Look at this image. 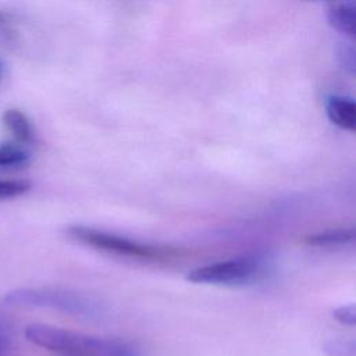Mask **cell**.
<instances>
[{"mask_svg":"<svg viewBox=\"0 0 356 356\" xmlns=\"http://www.w3.org/2000/svg\"><path fill=\"white\" fill-rule=\"evenodd\" d=\"M25 337L36 346L68 356H142L125 341L86 335L42 323L26 325Z\"/></svg>","mask_w":356,"mask_h":356,"instance_id":"obj_1","label":"cell"},{"mask_svg":"<svg viewBox=\"0 0 356 356\" xmlns=\"http://www.w3.org/2000/svg\"><path fill=\"white\" fill-rule=\"evenodd\" d=\"M6 302L21 307L51 309L72 316L95 317L103 313V307L83 295L54 288H21L6 295Z\"/></svg>","mask_w":356,"mask_h":356,"instance_id":"obj_2","label":"cell"},{"mask_svg":"<svg viewBox=\"0 0 356 356\" xmlns=\"http://www.w3.org/2000/svg\"><path fill=\"white\" fill-rule=\"evenodd\" d=\"M67 235L83 245L111 252L121 256L138 257V259H159L165 254V250L143 243L131 238H125L113 232H106L85 225H70L65 229Z\"/></svg>","mask_w":356,"mask_h":356,"instance_id":"obj_3","label":"cell"},{"mask_svg":"<svg viewBox=\"0 0 356 356\" xmlns=\"http://www.w3.org/2000/svg\"><path fill=\"white\" fill-rule=\"evenodd\" d=\"M263 260L254 256H243L197 267L186 275L195 284L236 285L257 280L263 274Z\"/></svg>","mask_w":356,"mask_h":356,"instance_id":"obj_4","label":"cell"},{"mask_svg":"<svg viewBox=\"0 0 356 356\" xmlns=\"http://www.w3.org/2000/svg\"><path fill=\"white\" fill-rule=\"evenodd\" d=\"M325 113L328 120L337 127L348 131L356 128V104L353 99L332 95L325 100Z\"/></svg>","mask_w":356,"mask_h":356,"instance_id":"obj_5","label":"cell"},{"mask_svg":"<svg viewBox=\"0 0 356 356\" xmlns=\"http://www.w3.org/2000/svg\"><path fill=\"white\" fill-rule=\"evenodd\" d=\"M1 121L17 143L22 146H31L36 142L33 125L22 111L17 108H8L3 113Z\"/></svg>","mask_w":356,"mask_h":356,"instance_id":"obj_6","label":"cell"},{"mask_svg":"<svg viewBox=\"0 0 356 356\" xmlns=\"http://www.w3.org/2000/svg\"><path fill=\"white\" fill-rule=\"evenodd\" d=\"M327 18H328L330 25L332 28H335L338 32H341L349 38H355V35H356V11H355L353 0L334 3L328 8Z\"/></svg>","mask_w":356,"mask_h":356,"instance_id":"obj_7","label":"cell"},{"mask_svg":"<svg viewBox=\"0 0 356 356\" xmlns=\"http://www.w3.org/2000/svg\"><path fill=\"white\" fill-rule=\"evenodd\" d=\"M356 239L355 228H337V229H327L321 232H316L307 235L305 242L312 246H338V245H348L353 243Z\"/></svg>","mask_w":356,"mask_h":356,"instance_id":"obj_8","label":"cell"},{"mask_svg":"<svg viewBox=\"0 0 356 356\" xmlns=\"http://www.w3.org/2000/svg\"><path fill=\"white\" fill-rule=\"evenodd\" d=\"M31 159L26 146L17 142L0 145V168H22L28 165Z\"/></svg>","mask_w":356,"mask_h":356,"instance_id":"obj_9","label":"cell"},{"mask_svg":"<svg viewBox=\"0 0 356 356\" xmlns=\"http://www.w3.org/2000/svg\"><path fill=\"white\" fill-rule=\"evenodd\" d=\"M29 189L31 182L26 179H0V200L21 196Z\"/></svg>","mask_w":356,"mask_h":356,"instance_id":"obj_10","label":"cell"},{"mask_svg":"<svg viewBox=\"0 0 356 356\" xmlns=\"http://www.w3.org/2000/svg\"><path fill=\"white\" fill-rule=\"evenodd\" d=\"M332 316L341 324L355 325L356 324V306L355 305L341 306L332 312Z\"/></svg>","mask_w":356,"mask_h":356,"instance_id":"obj_11","label":"cell"},{"mask_svg":"<svg viewBox=\"0 0 356 356\" xmlns=\"http://www.w3.org/2000/svg\"><path fill=\"white\" fill-rule=\"evenodd\" d=\"M327 352L331 355V356H353L355 355V345L350 342V343H345V342H330L327 346H325Z\"/></svg>","mask_w":356,"mask_h":356,"instance_id":"obj_12","label":"cell"},{"mask_svg":"<svg viewBox=\"0 0 356 356\" xmlns=\"http://www.w3.org/2000/svg\"><path fill=\"white\" fill-rule=\"evenodd\" d=\"M11 343V334L7 321L0 316V356H6Z\"/></svg>","mask_w":356,"mask_h":356,"instance_id":"obj_13","label":"cell"},{"mask_svg":"<svg viewBox=\"0 0 356 356\" xmlns=\"http://www.w3.org/2000/svg\"><path fill=\"white\" fill-rule=\"evenodd\" d=\"M339 58L342 61L343 68L349 70L350 72L355 71V65H356V58H355V49L352 46H345L342 47V50L339 51Z\"/></svg>","mask_w":356,"mask_h":356,"instance_id":"obj_14","label":"cell"},{"mask_svg":"<svg viewBox=\"0 0 356 356\" xmlns=\"http://www.w3.org/2000/svg\"><path fill=\"white\" fill-rule=\"evenodd\" d=\"M6 22V15L3 13H0V24H4Z\"/></svg>","mask_w":356,"mask_h":356,"instance_id":"obj_15","label":"cell"},{"mask_svg":"<svg viewBox=\"0 0 356 356\" xmlns=\"http://www.w3.org/2000/svg\"><path fill=\"white\" fill-rule=\"evenodd\" d=\"M0 75H1V68H0Z\"/></svg>","mask_w":356,"mask_h":356,"instance_id":"obj_16","label":"cell"}]
</instances>
